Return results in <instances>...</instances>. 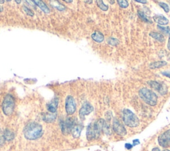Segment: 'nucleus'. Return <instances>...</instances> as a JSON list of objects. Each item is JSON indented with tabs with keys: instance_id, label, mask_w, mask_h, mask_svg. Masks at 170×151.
Instances as JSON below:
<instances>
[{
	"instance_id": "nucleus-1",
	"label": "nucleus",
	"mask_w": 170,
	"mask_h": 151,
	"mask_svg": "<svg viewBox=\"0 0 170 151\" xmlns=\"http://www.w3.org/2000/svg\"><path fill=\"white\" fill-rule=\"evenodd\" d=\"M43 134V128L37 122H30L23 129L24 136L27 140L33 141L41 137Z\"/></svg>"
},
{
	"instance_id": "nucleus-2",
	"label": "nucleus",
	"mask_w": 170,
	"mask_h": 151,
	"mask_svg": "<svg viewBox=\"0 0 170 151\" xmlns=\"http://www.w3.org/2000/svg\"><path fill=\"white\" fill-rule=\"evenodd\" d=\"M139 95L144 101L150 106L157 104L158 96L154 91L147 88H142L139 91Z\"/></svg>"
},
{
	"instance_id": "nucleus-3",
	"label": "nucleus",
	"mask_w": 170,
	"mask_h": 151,
	"mask_svg": "<svg viewBox=\"0 0 170 151\" xmlns=\"http://www.w3.org/2000/svg\"><path fill=\"white\" fill-rule=\"evenodd\" d=\"M122 119L124 124L129 127H136L140 124L138 117L129 109L125 108L122 112Z\"/></svg>"
},
{
	"instance_id": "nucleus-4",
	"label": "nucleus",
	"mask_w": 170,
	"mask_h": 151,
	"mask_svg": "<svg viewBox=\"0 0 170 151\" xmlns=\"http://www.w3.org/2000/svg\"><path fill=\"white\" fill-rule=\"evenodd\" d=\"M15 108L14 98L12 95L8 94L5 97L2 103V111L7 116H10L13 113Z\"/></svg>"
},
{
	"instance_id": "nucleus-5",
	"label": "nucleus",
	"mask_w": 170,
	"mask_h": 151,
	"mask_svg": "<svg viewBox=\"0 0 170 151\" xmlns=\"http://www.w3.org/2000/svg\"><path fill=\"white\" fill-rule=\"evenodd\" d=\"M75 124V121L72 118H67L65 121L61 122V130L64 135H68L72 132V128Z\"/></svg>"
},
{
	"instance_id": "nucleus-6",
	"label": "nucleus",
	"mask_w": 170,
	"mask_h": 151,
	"mask_svg": "<svg viewBox=\"0 0 170 151\" xmlns=\"http://www.w3.org/2000/svg\"><path fill=\"white\" fill-rule=\"evenodd\" d=\"M76 103L72 96H68L65 101V110L68 114H72L76 111Z\"/></svg>"
},
{
	"instance_id": "nucleus-7",
	"label": "nucleus",
	"mask_w": 170,
	"mask_h": 151,
	"mask_svg": "<svg viewBox=\"0 0 170 151\" xmlns=\"http://www.w3.org/2000/svg\"><path fill=\"white\" fill-rule=\"evenodd\" d=\"M113 130L117 135H120V136H124L126 135V130L124 125H122L120 122L119 121V120L117 119H114L113 121Z\"/></svg>"
},
{
	"instance_id": "nucleus-8",
	"label": "nucleus",
	"mask_w": 170,
	"mask_h": 151,
	"mask_svg": "<svg viewBox=\"0 0 170 151\" xmlns=\"http://www.w3.org/2000/svg\"><path fill=\"white\" fill-rule=\"evenodd\" d=\"M158 142L161 147L167 148L170 145V129L161 134L158 138Z\"/></svg>"
},
{
	"instance_id": "nucleus-9",
	"label": "nucleus",
	"mask_w": 170,
	"mask_h": 151,
	"mask_svg": "<svg viewBox=\"0 0 170 151\" xmlns=\"http://www.w3.org/2000/svg\"><path fill=\"white\" fill-rule=\"evenodd\" d=\"M94 108L89 103H85L82 105V107L79 110V117L81 120H84L85 116L88 115L89 114L93 111Z\"/></svg>"
},
{
	"instance_id": "nucleus-10",
	"label": "nucleus",
	"mask_w": 170,
	"mask_h": 151,
	"mask_svg": "<svg viewBox=\"0 0 170 151\" xmlns=\"http://www.w3.org/2000/svg\"><path fill=\"white\" fill-rule=\"evenodd\" d=\"M148 84L151 86V87L155 89L162 95L167 93V88L163 84H161L157 81H150L148 82Z\"/></svg>"
},
{
	"instance_id": "nucleus-11",
	"label": "nucleus",
	"mask_w": 170,
	"mask_h": 151,
	"mask_svg": "<svg viewBox=\"0 0 170 151\" xmlns=\"http://www.w3.org/2000/svg\"><path fill=\"white\" fill-rule=\"evenodd\" d=\"M86 138H87L88 141H93L94 139L98 138L94 128L93 123H90L88 125L87 131H86Z\"/></svg>"
},
{
	"instance_id": "nucleus-12",
	"label": "nucleus",
	"mask_w": 170,
	"mask_h": 151,
	"mask_svg": "<svg viewBox=\"0 0 170 151\" xmlns=\"http://www.w3.org/2000/svg\"><path fill=\"white\" fill-rule=\"evenodd\" d=\"M153 19H154L155 22L159 24V26L160 25H161V26H166V25H168L169 23L168 19L162 15H155L154 16Z\"/></svg>"
},
{
	"instance_id": "nucleus-13",
	"label": "nucleus",
	"mask_w": 170,
	"mask_h": 151,
	"mask_svg": "<svg viewBox=\"0 0 170 151\" xmlns=\"http://www.w3.org/2000/svg\"><path fill=\"white\" fill-rule=\"evenodd\" d=\"M58 104V99H54L53 100H51V102L47 105V110H48L50 113H55L57 109Z\"/></svg>"
},
{
	"instance_id": "nucleus-14",
	"label": "nucleus",
	"mask_w": 170,
	"mask_h": 151,
	"mask_svg": "<svg viewBox=\"0 0 170 151\" xmlns=\"http://www.w3.org/2000/svg\"><path fill=\"white\" fill-rule=\"evenodd\" d=\"M82 125H80V124H77L75 122V124L74 125L73 128H72V135L73 136L74 138H79L80 135V133H81V131L82 129Z\"/></svg>"
},
{
	"instance_id": "nucleus-15",
	"label": "nucleus",
	"mask_w": 170,
	"mask_h": 151,
	"mask_svg": "<svg viewBox=\"0 0 170 151\" xmlns=\"http://www.w3.org/2000/svg\"><path fill=\"white\" fill-rule=\"evenodd\" d=\"M57 118V114L52 113H44L43 115V120L46 122H53Z\"/></svg>"
},
{
	"instance_id": "nucleus-16",
	"label": "nucleus",
	"mask_w": 170,
	"mask_h": 151,
	"mask_svg": "<svg viewBox=\"0 0 170 151\" xmlns=\"http://www.w3.org/2000/svg\"><path fill=\"white\" fill-rule=\"evenodd\" d=\"M93 40L97 42V43H101L104 40V37L102 33H100V32H94L91 35Z\"/></svg>"
},
{
	"instance_id": "nucleus-17",
	"label": "nucleus",
	"mask_w": 170,
	"mask_h": 151,
	"mask_svg": "<svg viewBox=\"0 0 170 151\" xmlns=\"http://www.w3.org/2000/svg\"><path fill=\"white\" fill-rule=\"evenodd\" d=\"M33 3H35V4L36 5L40 8V9L43 11L44 13H50V10L49 9V7L47 6V5L43 3L42 1H33Z\"/></svg>"
},
{
	"instance_id": "nucleus-18",
	"label": "nucleus",
	"mask_w": 170,
	"mask_h": 151,
	"mask_svg": "<svg viewBox=\"0 0 170 151\" xmlns=\"http://www.w3.org/2000/svg\"><path fill=\"white\" fill-rule=\"evenodd\" d=\"M150 35L152 37L154 38V40L160 41L161 43H163V42L165 41V37H164V36L160 33L151 32L150 33Z\"/></svg>"
},
{
	"instance_id": "nucleus-19",
	"label": "nucleus",
	"mask_w": 170,
	"mask_h": 151,
	"mask_svg": "<svg viewBox=\"0 0 170 151\" xmlns=\"http://www.w3.org/2000/svg\"><path fill=\"white\" fill-rule=\"evenodd\" d=\"M4 138L5 140V141H11L14 139L15 137V134L13 132H12V130L6 129L5 130L4 132Z\"/></svg>"
},
{
	"instance_id": "nucleus-20",
	"label": "nucleus",
	"mask_w": 170,
	"mask_h": 151,
	"mask_svg": "<svg viewBox=\"0 0 170 151\" xmlns=\"http://www.w3.org/2000/svg\"><path fill=\"white\" fill-rule=\"evenodd\" d=\"M167 62L166 61H156V62L152 63L150 65V67L152 69H158L161 68L163 66H166L167 65Z\"/></svg>"
},
{
	"instance_id": "nucleus-21",
	"label": "nucleus",
	"mask_w": 170,
	"mask_h": 151,
	"mask_svg": "<svg viewBox=\"0 0 170 151\" xmlns=\"http://www.w3.org/2000/svg\"><path fill=\"white\" fill-rule=\"evenodd\" d=\"M50 3H51V5L53 7L59 11H64L66 9L65 5L60 4V3L58 1H51Z\"/></svg>"
},
{
	"instance_id": "nucleus-22",
	"label": "nucleus",
	"mask_w": 170,
	"mask_h": 151,
	"mask_svg": "<svg viewBox=\"0 0 170 151\" xmlns=\"http://www.w3.org/2000/svg\"><path fill=\"white\" fill-rule=\"evenodd\" d=\"M138 15L142 19V20H144L146 22H147V23H152V21H150V19H148V18H147L146 15H145V13L143 12H141V11H138Z\"/></svg>"
},
{
	"instance_id": "nucleus-23",
	"label": "nucleus",
	"mask_w": 170,
	"mask_h": 151,
	"mask_svg": "<svg viewBox=\"0 0 170 151\" xmlns=\"http://www.w3.org/2000/svg\"><path fill=\"white\" fill-rule=\"evenodd\" d=\"M97 5L99 7L100 9H101L103 11H107L108 9V6L107 5L104 4L102 1H96Z\"/></svg>"
},
{
	"instance_id": "nucleus-24",
	"label": "nucleus",
	"mask_w": 170,
	"mask_h": 151,
	"mask_svg": "<svg viewBox=\"0 0 170 151\" xmlns=\"http://www.w3.org/2000/svg\"><path fill=\"white\" fill-rule=\"evenodd\" d=\"M157 27H158V29L161 30L162 32L165 33H166V34L170 35V27H163V26H159V25H158Z\"/></svg>"
},
{
	"instance_id": "nucleus-25",
	"label": "nucleus",
	"mask_w": 170,
	"mask_h": 151,
	"mask_svg": "<svg viewBox=\"0 0 170 151\" xmlns=\"http://www.w3.org/2000/svg\"><path fill=\"white\" fill-rule=\"evenodd\" d=\"M159 5L162 8V9L165 11V12L168 13L169 12V5L163 2H160L159 3Z\"/></svg>"
},
{
	"instance_id": "nucleus-26",
	"label": "nucleus",
	"mask_w": 170,
	"mask_h": 151,
	"mask_svg": "<svg viewBox=\"0 0 170 151\" xmlns=\"http://www.w3.org/2000/svg\"><path fill=\"white\" fill-rule=\"evenodd\" d=\"M117 2L122 8H126L128 7V1L126 0H118Z\"/></svg>"
},
{
	"instance_id": "nucleus-27",
	"label": "nucleus",
	"mask_w": 170,
	"mask_h": 151,
	"mask_svg": "<svg viewBox=\"0 0 170 151\" xmlns=\"http://www.w3.org/2000/svg\"><path fill=\"white\" fill-rule=\"evenodd\" d=\"M108 43H109V44L111 45L116 46L119 43V42L118 40H116V39L110 38V39H109V40H108Z\"/></svg>"
},
{
	"instance_id": "nucleus-28",
	"label": "nucleus",
	"mask_w": 170,
	"mask_h": 151,
	"mask_svg": "<svg viewBox=\"0 0 170 151\" xmlns=\"http://www.w3.org/2000/svg\"><path fill=\"white\" fill-rule=\"evenodd\" d=\"M23 10H24L25 12L27 13V15H29L30 16H33V15H34V13H33V12H32V11L30 9H29L28 7L24 6L23 7Z\"/></svg>"
},
{
	"instance_id": "nucleus-29",
	"label": "nucleus",
	"mask_w": 170,
	"mask_h": 151,
	"mask_svg": "<svg viewBox=\"0 0 170 151\" xmlns=\"http://www.w3.org/2000/svg\"><path fill=\"white\" fill-rule=\"evenodd\" d=\"M161 74L164 75V76L170 78V71H164L161 73Z\"/></svg>"
},
{
	"instance_id": "nucleus-30",
	"label": "nucleus",
	"mask_w": 170,
	"mask_h": 151,
	"mask_svg": "<svg viewBox=\"0 0 170 151\" xmlns=\"http://www.w3.org/2000/svg\"><path fill=\"white\" fill-rule=\"evenodd\" d=\"M125 147H126L127 149H131L133 147V145L130 144L129 143H126V144H125Z\"/></svg>"
},
{
	"instance_id": "nucleus-31",
	"label": "nucleus",
	"mask_w": 170,
	"mask_h": 151,
	"mask_svg": "<svg viewBox=\"0 0 170 151\" xmlns=\"http://www.w3.org/2000/svg\"><path fill=\"white\" fill-rule=\"evenodd\" d=\"M139 143H140V141H139V140H138V139L134 140L133 141V146H136V145L138 144Z\"/></svg>"
},
{
	"instance_id": "nucleus-32",
	"label": "nucleus",
	"mask_w": 170,
	"mask_h": 151,
	"mask_svg": "<svg viewBox=\"0 0 170 151\" xmlns=\"http://www.w3.org/2000/svg\"><path fill=\"white\" fill-rule=\"evenodd\" d=\"M136 2H138V3H142V4H147V1H146V0H144V1H142V0H136Z\"/></svg>"
},
{
	"instance_id": "nucleus-33",
	"label": "nucleus",
	"mask_w": 170,
	"mask_h": 151,
	"mask_svg": "<svg viewBox=\"0 0 170 151\" xmlns=\"http://www.w3.org/2000/svg\"><path fill=\"white\" fill-rule=\"evenodd\" d=\"M152 151H160V149H159V148L155 147V148H154V149H153Z\"/></svg>"
},
{
	"instance_id": "nucleus-34",
	"label": "nucleus",
	"mask_w": 170,
	"mask_h": 151,
	"mask_svg": "<svg viewBox=\"0 0 170 151\" xmlns=\"http://www.w3.org/2000/svg\"><path fill=\"white\" fill-rule=\"evenodd\" d=\"M168 48L169 50H170V37L169 38V41H168Z\"/></svg>"
},
{
	"instance_id": "nucleus-35",
	"label": "nucleus",
	"mask_w": 170,
	"mask_h": 151,
	"mask_svg": "<svg viewBox=\"0 0 170 151\" xmlns=\"http://www.w3.org/2000/svg\"><path fill=\"white\" fill-rule=\"evenodd\" d=\"M65 1L66 3H72V1Z\"/></svg>"
},
{
	"instance_id": "nucleus-36",
	"label": "nucleus",
	"mask_w": 170,
	"mask_h": 151,
	"mask_svg": "<svg viewBox=\"0 0 170 151\" xmlns=\"http://www.w3.org/2000/svg\"><path fill=\"white\" fill-rule=\"evenodd\" d=\"M2 12V9L1 7H0V12Z\"/></svg>"
},
{
	"instance_id": "nucleus-37",
	"label": "nucleus",
	"mask_w": 170,
	"mask_h": 151,
	"mask_svg": "<svg viewBox=\"0 0 170 151\" xmlns=\"http://www.w3.org/2000/svg\"><path fill=\"white\" fill-rule=\"evenodd\" d=\"M163 151H170L169 150H168V149H166V150H164Z\"/></svg>"
},
{
	"instance_id": "nucleus-38",
	"label": "nucleus",
	"mask_w": 170,
	"mask_h": 151,
	"mask_svg": "<svg viewBox=\"0 0 170 151\" xmlns=\"http://www.w3.org/2000/svg\"><path fill=\"white\" fill-rule=\"evenodd\" d=\"M16 1L17 3H20V2H21V1Z\"/></svg>"
},
{
	"instance_id": "nucleus-39",
	"label": "nucleus",
	"mask_w": 170,
	"mask_h": 151,
	"mask_svg": "<svg viewBox=\"0 0 170 151\" xmlns=\"http://www.w3.org/2000/svg\"><path fill=\"white\" fill-rule=\"evenodd\" d=\"M0 3H4V1H0Z\"/></svg>"
}]
</instances>
